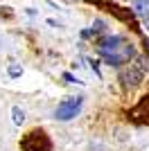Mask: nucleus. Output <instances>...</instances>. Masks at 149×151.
Masks as SVG:
<instances>
[{
  "label": "nucleus",
  "mask_w": 149,
  "mask_h": 151,
  "mask_svg": "<svg viewBox=\"0 0 149 151\" xmlns=\"http://www.w3.org/2000/svg\"><path fill=\"white\" fill-rule=\"evenodd\" d=\"M63 79H66V81H68V83H81L79 79H77V77H72V75H70V72H66V75H63Z\"/></svg>",
  "instance_id": "obj_7"
},
{
  "label": "nucleus",
  "mask_w": 149,
  "mask_h": 151,
  "mask_svg": "<svg viewBox=\"0 0 149 151\" xmlns=\"http://www.w3.org/2000/svg\"><path fill=\"white\" fill-rule=\"evenodd\" d=\"M12 122H14L16 126H20V124L25 122V111H23L20 106H14V108H12Z\"/></svg>",
  "instance_id": "obj_5"
},
{
  "label": "nucleus",
  "mask_w": 149,
  "mask_h": 151,
  "mask_svg": "<svg viewBox=\"0 0 149 151\" xmlns=\"http://www.w3.org/2000/svg\"><path fill=\"white\" fill-rule=\"evenodd\" d=\"M97 52H99V57L104 59L108 65H115V68L129 63L131 59L136 57L133 43L127 41L124 36H108V38H104V41L97 45Z\"/></svg>",
  "instance_id": "obj_1"
},
{
  "label": "nucleus",
  "mask_w": 149,
  "mask_h": 151,
  "mask_svg": "<svg viewBox=\"0 0 149 151\" xmlns=\"http://www.w3.org/2000/svg\"><path fill=\"white\" fill-rule=\"evenodd\" d=\"M84 106V97H66V99L54 108V117L59 122H68L72 117H77Z\"/></svg>",
  "instance_id": "obj_2"
},
{
  "label": "nucleus",
  "mask_w": 149,
  "mask_h": 151,
  "mask_svg": "<svg viewBox=\"0 0 149 151\" xmlns=\"http://www.w3.org/2000/svg\"><path fill=\"white\" fill-rule=\"evenodd\" d=\"M145 75H147V61H145L142 57H136V61L129 63V68L122 72V79L129 88H136V86H140Z\"/></svg>",
  "instance_id": "obj_3"
},
{
  "label": "nucleus",
  "mask_w": 149,
  "mask_h": 151,
  "mask_svg": "<svg viewBox=\"0 0 149 151\" xmlns=\"http://www.w3.org/2000/svg\"><path fill=\"white\" fill-rule=\"evenodd\" d=\"M7 72H9V77H12V79H18V77H23V68H20L18 63H12V65L7 68Z\"/></svg>",
  "instance_id": "obj_6"
},
{
  "label": "nucleus",
  "mask_w": 149,
  "mask_h": 151,
  "mask_svg": "<svg viewBox=\"0 0 149 151\" xmlns=\"http://www.w3.org/2000/svg\"><path fill=\"white\" fill-rule=\"evenodd\" d=\"M142 20H145V29L149 32V18H142Z\"/></svg>",
  "instance_id": "obj_8"
},
{
  "label": "nucleus",
  "mask_w": 149,
  "mask_h": 151,
  "mask_svg": "<svg viewBox=\"0 0 149 151\" xmlns=\"http://www.w3.org/2000/svg\"><path fill=\"white\" fill-rule=\"evenodd\" d=\"M131 9L142 16V18H149V0H131Z\"/></svg>",
  "instance_id": "obj_4"
}]
</instances>
